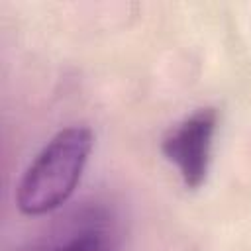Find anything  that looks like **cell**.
<instances>
[{"label":"cell","instance_id":"cell-2","mask_svg":"<svg viewBox=\"0 0 251 251\" xmlns=\"http://www.w3.org/2000/svg\"><path fill=\"white\" fill-rule=\"evenodd\" d=\"M216 129L218 110L206 106L171 127L161 141V153L176 167L184 186L190 190H196L206 182Z\"/></svg>","mask_w":251,"mask_h":251},{"label":"cell","instance_id":"cell-3","mask_svg":"<svg viewBox=\"0 0 251 251\" xmlns=\"http://www.w3.org/2000/svg\"><path fill=\"white\" fill-rule=\"evenodd\" d=\"M59 251H110V249H108V241L102 231L88 229V231L76 233Z\"/></svg>","mask_w":251,"mask_h":251},{"label":"cell","instance_id":"cell-1","mask_svg":"<svg viewBox=\"0 0 251 251\" xmlns=\"http://www.w3.org/2000/svg\"><path fill=\"white\" fill-rule=\"evenodd\" d=\"M94 145L92 129L69 126L59 129L37 153L16 188V204L25 216L57 210L75 192Z\"/></svg>","mask_w":251,"mask_h":251}]
</instances>
